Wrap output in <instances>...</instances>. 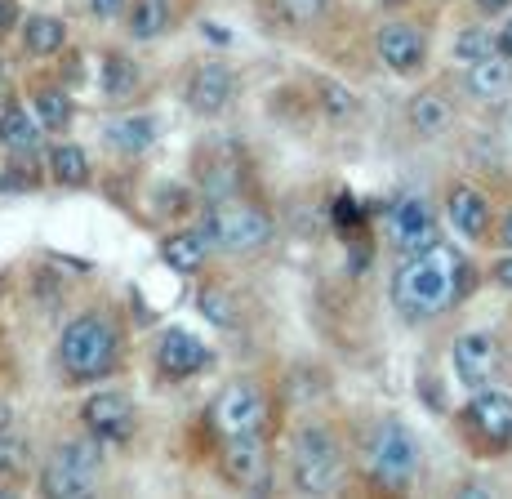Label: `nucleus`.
<instances>
[{"mask_svg": "<svg viewBox=\"0 0 512 499\" xmlns=\"http://www.w3.org/2000/svg\"><path fill=\"white\" fill-rule=\"evenodd\" d=\"M388 232L392 246L401 254H419L437 246V219H432V205L423 197H401L388 214Z\"/></svg>", "mask_w": 512, "mask_h": 499, "instance_id": "nucleus-9", "label": "nucleus"}, {"mask_svg": "<svg viewBox=\"0 0 512 499\" xmlns=\"http://www.w3.org/2000/svg\"><path fill=\"white\" fill-rule=\"evenodd\" d=\"M223 477L232 486H241V491H268L272 464H268V450H263L259 433L228 437V446H223Z\"/></svg>", "mask_w": 512, "mask_h": 499, "instance_id": "nucleus-10", "label": "nucleus"}, {"mask_svg": "<svg viewBox=\"0 0 512 499\" xmlns=\"http://www.w3.org/2000/svg\"><path fill=\"white\" fill-rule=\"evenodd\" d=\"M98 81H103V94L107 99H130L134 90H139V63L125 54H107L103 67H98Z\"/></svg>", "mask_w": 512, "mask_h": 499, "instance_id": "nucleus-23", "label": "nucleus"}, {"mask_svg": "<svg viewBox=\"0 0 512 499\" xmlns=\"http://www.w3.org/2000/svg\"><path fill=\"white\" fill-rule=\"evenodd\" d=\"M383 5H397V0H383Z\"/></svg>", "mask_w": 512, "mask_h": 499, "instance_id": "nucleus-40", "label": "nucleus"}, {"mask_svg": "<svg viewBox=\"0 0 512 499\" xmlns=\"http://www.w3.org/2000/svg\"><path fill=\"white\" fill-rule=\"evenodd\" d=\"M32 107H36V116H41L45 130H63V125L72 121V99H67L58 85H45V90H36Z\"/></svg>", "mask_w": 512, "mask_h": 499, "instance_id": "nucleus-27", "label": "nucleus"}, {"mask_svg": "<svg viewBox=\"0 0 512 499\" xmlns=\"http://www.w3.org/2000/svg\"><path fill=\"white\" fill-rule=\"evenodd\" d=\"M170 23H174L170 0H134V9H130L134 41H156L161 32H170Z\"/></svg>", "mask_w": 512, "mask_h": 499, "instance_id": "nucleus-24", "label": "nucleus"}, {"mask_svg": "<svg viewBox=\"0 0 512 499\" xmlns=\"http://www.w3.org/2000/svg\"><path fill=\"white\" fill-rule=\"evenodd\" d=\"M14 18H18V9L9 5V0H0V32H9V27H14Z\"/></svg>", "mask_w": 512, "mask_h": 499, "instance_id": "nucleus-34", "label": "nucleus"}, {"mask_svg": "<svg viewBox=\"0 0 512 499\" xmlns=\"http://www.w3.org/2000/svg\"><path fill=\"white\" fill-rule=\"evenodd\" d=\"M490 277H495V286L512 290V250L504 254V259H495V268H490Z\"/></svg>", "mask_w": 512, "mask_h": 499, "instance_id": "nucleus-33", "label": "nucleus"}, {"mask_svg": "<svg viewBox=\"0 0 512 499\" xmlns=\"http://www.w3.org/2000/svg\"><path fill=\"white\" fill-rule=\"evenodd\" d=\"M468 428L490 446H512V393H499V388L472 393Z\"/></svg>", "mask_w": 512, "mask_h": 499, "instance_id": "nucleus-12", "label": "nucleus"}, {"mask_svg": "<svg viewBox=\"0 0 512 499\" xmlns=\"http://www.w3.org/2000/svg\"><path fill=\"white\" fill-rule=\"evenodd\" d=\"M504 54L499 50V32H490V27H464V32L455 36V58L459 63H481V58H495Z\"/></svg>", "mask_w": 512, "mask_h": 499, "instance_id": "nucleus-26", "label": "nucleus"}, {"mask_svg": "<svg viewBox=\"0 0 512 499\" xmlns=\"http://www.w3.org/2000/svg\"><path fill=\"white\" fill-rule=\"evenodd\" d=\"M232 90H236V81H232L228 67L223 63H201L192 76H187L183 99H187V107H192L196 116H219L223 107L232 103Z\"/></svg>", "mask_w": 512, "mask_h": 499, "instance_id": "nucleus-13", "label": "nucleus"}, {"mask_svg": "<svg viewBox=\"0 0 512 499\" xmlns=\"http://www.w3.org/2000/svg\"><path fill=\"white\" fill-rule=\"evenodd\" d=\"M0 148L5 152H36L41 148V116H27V107H5L0 112Z\"/></svg>", "mask_w": 512, "mask_h": 499, "instance_id": "nucleus-19", "label": "nucleus"}, {"mask_svg": "<svg viewBox=\"0 0 512 499\" xmlns=\"http://www.w3.org/2000/svg\"><path fill=\"white\" fill-rule=\"evenodd\" d=\"M196 303H201V312L214 321V326H232L236 308H232V299L223 295V290H214V286H210V290H201V299H196Z\"/></svg>", "mask_w": 512, "mask_h": 499, "instance_id": "nucleus-31", "label": "nucleus"}, {"mask_svg": "<svg viewBox=\"0 0 512 499\" xmlns=\"http://www.w3.org/2000/svg\"><path fill=\"white\" fill-rule=\"evenodd\" d=\"M90 14L94 18H116V14H125V0H90Z\"/></svg>", "mask_w": 512, "mask_h": 499, "instance_id": "nucleus-32", "label": "nucleus"}, {"mask_svg": "<svg viewBox=\"0 0 512 499\" xmlns=\"http://www.w3.org/2000/svg\"><path fill=\"white\" fill-rule=\"evenodd\" d=\"M201 232H205V241H210L214 250L254 254V250L268 246L272 219L263 210H254V205H245V201H223V205H214V210L205 214Z\"/></svg>", "mask_w": 512, "mask_h": 499, "instance_id": "nucleus-6", "label": "nucleus"}, {"mask_svg": "<svg viewBox=\"0 0 512 499\" xmlns=\"http://www.w3.org/2000/svg\"><path fill=\"white\" fill-rule=\"evenodd\" d=\"M450 361H455V375L468 393H481V388L495 384V370H499V344L490 330H468V335L455 339L450 348Z\"/></svg>", "mask_w": 512, "mask_h": 499, "instance_id": "nucleus-7", "label": "nucleus"}, {"mask_svg": "<svg viewBox=\"0 0 512 499\" xmlns=\"http://www.w3.org/2000/svg\"><path fill=\"white\" fill-rule=\"evenodd\" d=\"M374 45H379V58L397 76L419 72L423 54H428V41H423V32H419V27H410V23H383L379 36H374Z\"/></svg>", "mask_w": 512, "mask_h": 499, "instance_id": "nucleus-15", "label": "nucleus"}, {"mask_svg": "<svg viewBox=\"0 0 512 499\" xmlns=\"http://www.w3.org/2000/svg\"><path fill=\"white\" fill-rule=\"evenodd\" d=\"M446 219L450 228L459 232L464 241H486L490 232V201L481 188H472V183H455L446 197Z\"/></svg>", "mask_w": 512, "mask_h": 499, "instance_id": "nucleus-16", "label": "nucleus"}, {"mask_svg": "<svg viewBox=\"0 0 512 499\" xmlns=\"http://www.w3.org/2000/svg\"><path fill=\"white\" fill-rule=\"evenodd\" d=\"M419 442L415 433H410L401 419H383V424H374V433L366 437V468L370 477L379 486H388V491H406L410 482H415L419 473Z\"/></svg>", "mask_w": 512, "mask_h": 499, "instance_id": "nucleus-4", "label": "nucleus"}, {"mask_svg": "<svg viewBox=\"0 0 512 499\" xmlns=\"http://www.w3.org/2000/svg\"><path fill=\"white\" fill-rule=\"evenodd\" d=\"M468 94L472 99H504L512 90V58L508 54H495V58H481V63H468V76H464Z\"/></svg>", "mask_w": 512, "mask_h": 499, "instance_id": "nucleus-17", "label": "nucleus"}, {"mask_svg": "<svg viewBox=\"0 0 512 499\" xmlns=\"http://www.w3.org/2000/svg\"><path fill=\"white\" fill-rule=\"evenodd\" d=\"M464 290H468V263L450 246L406 254V263L392 277V303L410 321H428V317L450 312Z\"/></svg>", "mask_w": 512, "mask_h": 499, "instance_id": "nucleus-1", "label": "nucleus"}, {"mask_svg": "<svg viewBox=\"0 0 512 499\" xmlns=\"http://www.w3.org/2000/svg\"><path fill=\"white\" fill-rule=\"evenodd\" d=\"M477 9H486V14H504V9H512V0H472Z\"/></svg>", "mask_w": 512, "mask_h": 499, "instance_id": "nucleus-35", "label": "nucleus"}, {"mask_svg": "<svg viewBox=\"0 0 512 499\" xmlns=\"http://www.w3.org/2000/svg\"><path fill=\"white\" fill-rule=\"evenodd\" d=\"M205 250H210V241H205V232H174L170 241L161 246V259L170 263L174 272H196L205 263Z\"/></svg>", "mask_w": 512, "mask_h": 499, "instance_id": "nucleus-22", "label": "nucleus"}, {"mask_svg": "<svg viewBox=\"0 0 512 499\" xmlns=\"http://www.w3.org/2000/svg\"><path fill=\"white\" fill-rule=\"evenodd\" d=\"M81 424L103 442H130L134 437V401L125 393H94L81 406Z\"/></svg>", "mask_w": 512, "mask_h": 499, "instance_id": "nucleus-11", "label": "nucleus"}, {"mask_svg": "<svg viewBox=\"0 0 512 499\" xmlns=\"http://www.w3.org/2000/svg\"><path fill=\"white\" fill-rule=\"evenodd\" d=\"M268 419V401L254 384H228L214 401V424L223 428V437H250Z\"/></svg>", "mask_w": 512, "mask_h": 499, "instance_id": "nucleus-8", "label": "nucleus"}, {"mask_svg": "<svg viewBox=\"0 0 512 499\" xmlns=\"http://www.w3.org/2000/svg\"><path fill=\"white\" fill-rule=\"evenodd\" d=\"M317 99H321V112L334 116V121H348V116H357V94L343 90V85H334V81H321L317 85Z\"/></svg>", "mask_w": 512, "mask_h": 499, "instance_id": "nucleus-28", "label": "nucleus"}, {"mask_svg": "<svg viewBox=\"0 0 512 499\" xmlns=\"http://www.w3.org/2000/svg\"><path fill=\"white\" fill-rule=\"evenodd\" d=\"M67 45V27H63V18H54V14H32L23 23V50L27 54H36V58H49V54H58Z\"/></svg>", "mask_w": 512, "mask_h": 499, "instance_id": "nucleus-21", "label": "nucleus"}, {"mask_svg": "<svg viewBox=\"0 0 512 499\" xmlns=\"http://www.w3.org/2000/svg\"><path fill=\"white\" fill-rule=\"evenodd\" d=\"M116 352H121V339H116V326L98 312H85L58 339V357H63V370L72 379H103L112 375Z\"/></svg>", "mask_w": 512, "mask_h": 499, "instance_id": "nucleus-2", "label": "nucleus"}, {"mask_svg": "<svg viewBox=\"0 0 512 499\" xmlns=\"http://www.w3.org/2000/svg\"><path fill=\"white\" fill-rule=\"evenodd\" d=\"M499 241H504V246L512 250V210L504 214V223H499Z\"/></svg>", "mask_w": 512, "mask_h": 499, "instance_id": "nucleus-39", "label": "nucleus"}, {"mask_svg": "<svg viewBox=\"0 0 512 499\" xmlns=\"http://www.w3.org/2000/svg\"><path fill=\"white\" fill-rule=\"evenodd\" d=\"M290 477L303 495H330L343 486V450L330 428L303 424L290 450Z\"/></svg>", "mask_w": 512, "mask_h": 499, "instance_id": "nucleus-3", "label": "nucleus"}, {"mask_svg": "<svg viewBox=\"0 0 512 499\" xmlns=\"http://www.w3.org/2000/svg\"><path fill=\"white\" fill-rule=\"evenodd\" d=\"M326 5L330 0H277V14L290 27H308V23H317V18L326 14Z\"/></svg>", "mask_w": 512, "mask_h": 499, "instance_id": "nucleus-30", "label": "nucleus"}, {"mask_svg": "<svg viewBox=\"0 0 512 499\" xmlns=\"http://www.w3.org/2000/svg\"><path fill=\"white\" fill-rule=\"evenodd\" d=\"M98 473H103V437H72L54 450V459L45 464L41 477V491L45 495H67V499H81L94 491Z\"/></svg>", "mask_w": 512, "mask_h": 499, "instance_id": "nucleus-5", "label": "nucleus"}, {"mask_svg": "<svg viewBox=\"0 0 512 499\" xmlns=\"http://www.w3.org/2000/svg\"><path fill=\"white\" fill-rule=\"evenodd\" d=\"M107 143H112L116 152H125V156H143L156 143V121L152 116H143V112L116 116V121L107 125Z\"/></svg>", "mask_w": 512, "mask_h": 499, "instance_id": "nucleus-20", "label": "nucleus"}, {"mask_svg": "<svg viewBox=\"0 0 512 499\" xmlns=\"http://www.w3.org/2000/svg\"><path fill=\"white\" fill-rule=\"evenodd\" d=\"M49 174H54V183H63V188H81V183L90 179V156L76 148V143H58V148L49 152Z\"/></svg>", "mask_w": 512, "mask_h": 499, "instance_id": "nucleus-25", "label": "nucleus"}, {"mask_svg": "<svg viewBox=\"0 0 512 499\" xmlns=\"http://www.w3.org/2000/svg\"><path fill=\"white\" fill-rule=\"evenodd\" d=\"M205 366H210V348L196 335H187V330H165L161 335V344H156V370L165 379H192Z\"/></svg>", "mask_w": 512, "mask_h": 499, "instance_id": "nucleus-14", "label": "nucleus"}, {"mask_svg": "<svg viewBox=\"0 0 512 499\" xmlns=\"http://www.w3.org/2000/svg\"><path fill=\"white\" fill-rule=\"evenodd\" d=\"M14 428V410H9V401H0V437Z\"/></svg>", "mask_w": 512, "mask_h": 499, "instance_id": "nucleus-38", "label": "nucleus"}, {"mask_svg": "<svg viewBox=\"0 0 512 499\" xmlns=\"http://www.w3.org/2000/svg\"><path fill=\"white\" fill-rule=\"evenodd\" d=\"M450 121H455V107H450V99L441 90H423L410 99V125H415V134H423V139L446 134Z\"/></svg>", "mask_w": 512, "mask_h": 499, "instance_id": "nucleus-18", "label": "nucleus"}, {"mask_svg": "<svg viewBox=\"0 0 512 499\" xmlns=\"http://www.w3.org/2000/svg\"><path fill=\"white\" fill-rule=\"evenodd\" d=\"M499 50H504V54L512 58V18H508L504 27H499Z\"/></svg>", "mask_w": 512, "mask_h": 499, "instance_id": "nucleus-37", "label": "nucleus"}, {"mask_svg": "<svg viewBox=\"0 0 512 499\" xmlns=\"http://www.w3.org/2000/svg\"><path fill=\"white\" fill-rule=\"evenodd\" d=\"M201 32H210V41H219V45H228V41H232V36L223 32L219 23H201Z\"/></svg>", "mask_w": 512, "mask_h": 499, "instance_id": "nucleus-36", "label": "nucleus"}, {"mask_svg": "<svg viewBox=\"0 0 512 499\" xmlns=\"http://www.w3.org/2000/svg\"><path fill=\"white\" fill-rule=\"evenodd\" d=\"M32 468V450L27 442H14V437H0V477H27Z\"/></svg>", "mask_w": 512, "mask_h": 499, "instance_id": "nucleus-29", "label": "nucleus"}]
</instances>
